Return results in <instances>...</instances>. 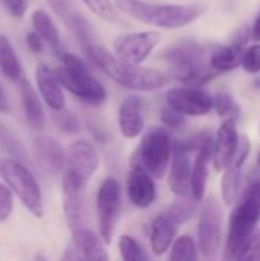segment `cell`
<instances>
[{
  "instance_id": "4fadbf2b",
  "label": "cell",
  "mask_w": 260,
  "mask_h": 261,
  "mask_svg": "<svg viewBox=\"0 0 260 261\" xmlns=\"http://www.w3.org/2000/svg\"><path fill=\"white\" fill-rule=\"evenodd\" d=\"M250 153V142L247 136H241L236 151L233 154V159L230 164L222 170V179H221V194L225 205H233L241 194V185H242V167L248 158Z\"/></svg>"
},
{
  "instance_id": "cb8c5ba5",
  "label": "cell",
  "mask_w": 260,
  "mask_h": 261,
  "mask_svg": "<svg viewBox=\"0 0 260 261\" xmlns=\"http://www.w3.org/2000/svg\"><path fill=\"white\" fill-rule=\"evenodd\" d=\"M176 228L178 225L167 214H159L153 219L150 226V249L155 255H164L170 249Z\"/></svg>"
},
{
  "instance_id": "ba28073f",
  "label": "cell",
  "mask_w": 260,
  "mask_h": 261,
  "mask_svg": "<svg viewBox=\"0 0 260 261\" xmlns=\"http://www.w3.org/2000/svg\"><path fill=\"white\" fill-rule=\"evenodd\" d=\"M100 167V154L93 144L84 139L72 142L64 154L61 184L84 190Z\"/></svg>"
},
{
  "instance_id": "ee69618b",
  "label": "cell",
  "mask_w": 260,
  "mask_h": 261,
  "mask_svg": "<svg viewBox=\"0 0 260 261\" xmlns=\"http://www.w3.org/2000/svg\"><path fill=\"white\" fill-rule=\"evenodd\" d=\"M257 165H259V168H260V151H259V154H257Z\"/></svg>"
},
{
  "instance_id": "4dcf8cb0",
  "label": "cell",
  "mask_w": 260,
  "mask_h": 261,
  "mask_svg": "<svg viewBox=\"0 0 260 261\" xmlns=\"http://www.w3.org/2000/svg\"><path fill=\"white\" fill-rule=\"evenodd\" d=\"M54 115H52V121L55 124V127L63 132V133H67V135H75L80 132L81 128V122L78 119V116L67 110L66 107L60 109V110H52Z\"/></svg>"
},
{
  "instance_id": "d4e9b609",
  "label": "cell",
  "mask_w": 260,
  "mask_h": 261,
  "mask_svg": "<svg viewBox=\"0 0 260 261\" xmlns=\"http://www.w3.org/2000/svg\"><path fill=\"white\" fill-rule=\"evenodd\" d=\"M63 188V210L67 226L70 231L83 228L84 225V206H83V191L77 187L61 184Z\"/></svg>"
},
{
  "instance_id": "7a4b0ae2",
  "label": "cell",
  "mask_w": 260,
  "mask_h": 261,
  "mask_svg": "<svg viewBox=\"0 0 260 261\" xmlns=\"http://www.w3.org/2000/svg\"><path fill=\"white\" fill-rule=\"evenodd\" d=\"M121 14L149 26L162 29H178L195 21L201 9L182 5H155L143 0H113Z\"/></svg>"
},
{
  "instance_id": "7402d4cb",
  "label": "cell",
  "mask_w": 260,
  "mask_h": 261,
  "mask_svg": "<svg viewBox=\"0 0 260 261\" xmlns=\"http://www.w3.org/2000/svg\"><path fill=\"white\" fill-rule=\"evenodd\" d=\"M143 102L138 96H127L118 110V127L124 138H138L144 130V119L141 115Z\"/></svg>"
},
{
  "instance_id": "4316f807",
  "label": "cell",
  "mask_w": 260,
  "mask_h": 261,
  "mask_svg": "<svg viewBox=\"0 0 260 261\" xmlns=\"http://www.w3.org/2000/svg\"><path fill=\"white\" fill-rule=\"evenodd\" d=\"M34 31L41 37V40L48 41L54 49H58L60 46V32L51 15L43 9H35L31 17Z\"/></svg>"
},
{
  "instance_id": "ab89813d",
  "label": "cell",
  "mask_w": 260,
  "mask_h": 261,
  "mask_svg": "<svg viewBox=\"0 0 260 261\" xmlns=\"http://www.w3.org/2000/svg\"><path fill=\"white\" fill-rule=\"evenodd\" d=\"M3 5L11 12V15H14L17 18L23 17L26 9H28L26 0H3Z\"/></svg>"
},
{
  "instance_id": "f546056e",
  "label": "cell",
  "mask_w": 260,
  "mask_h": 261,
  "mask_svg": "<svg viewBox=\"0 0 260 261\" xmlns=\"http://www.w3.org/2000/svg\"><path fill=\"white\" fill-rule=\"evenodd\" d=\"M97 17L109 23H121V12L112 0H81Z\"/></svg>"
},
{
  "instance_id": "5bb4252c",
  "label": "cell",
  "mask_w": 260,
  "mask_h": 261,
  "mask_svg": "<svg viewBox=\"0 0 260 261\" xmlns=\"http://www.w3.org/2000/svg\"><path fill=\"white\" fill-rule=\"evenodd\" d=\"M72 232L70 243L63 255L64 260H109V254L106 251V243L100 234L83 228H78Z\"/></svg>"
},
{
  "instance_id": "2e32d148",
  "label": "cell",
  "mask_w": 260,
  "mask_h": 261,
  "mask_svg": "<svg viewBox=\"0 0 260 261\" xmlns=\"http://www.w3.org/2000/svg\"><path fill=\"white\" fill-rule=\"evenodd\" d=\"M238 142H239V135H238L236 119L225 118L216 133V139L213 141V148H211V162L216 171L221 173L230 164L236 151Z\"/></svg>"
},
{
  "instance_id": "e575fe53",
  "label": "cell",
  "mask_w": 260,
  "mask_h": 261,
  "mask_svg": "<svg viewBox=\"0 0 260 261\" xmlns=\"http://www.w3.org/2000/svg\"><path fill=\"white\" fill-rule=\"evenodd\" d=\"M234 260L239 261H259L260 260V229L254 231L245 243L241 246Z\"/></svg>"
},
{
  "instance_id": "9c48e42d",
  "label": "cell",
  "mask_w": 260,
  "mask_h": 261,
  "mask_svg": "<svg viewBox=\"0 0 260 261\" xmlns=\"http://www.w3.org/2000/svg\"><path fill=\"white\" fill-rule=\"evenodd\" d=\"M222 242V208L211 196L208 197L199 213L198 223V249L204 258L211 260L216 257Z\"/></svg>"
},
{
  "instance_id": "74e56055",
  "label": "cell",
  "mask_w": 260,
  "mask_h": 261,
  "mask_svg": "<svg viewBox=\"0 0 260 261\" xmlns=\"http://www.w3.org/2000/svg\"><path fill=\"white\" fill-rule=\"evenodd\" d=\"M161 121L166 127L169 128H179L181 125H184L185 122V116L182 113H179L178 110H175L170 106H166L161 110Z\"/></svg>"
},
{
  "instance_id": "603a6c76",
  "label": "cell",
  "mask_w": 260,
  "mask_h": 261,
  "mask_svg": "<svg viewBox=\"0 0 260 261\" xmlns=\"http://www.w3.org/2000/svg\"><path fill=\"white\" fill-rule=\"evenodd\" d=\"M17 89H18V96L21 101V107H23L26 121L35 130L43 128L46 124V116H44L41 101L37 95V90L32 87V84L25 76L20 81H17Z\"/></svg>"
},
{
  "instance_id": "d6a6232c",
  "label": "cell",
  "mask_w": 260,
  "mask_h": 261,
  "mask_svg": "<svg viewBox=\"0 0 260 261\" xmlns=\"http://www.w3.org/2000/svg\"><path fill=\"white\" fill-rule=\"evenodd\" d=\"M118 249L121 257L126 261H144L147 260V254L141 248V245L130 236H121L118 242Z\"/></svg>"
},
{
  "instance_id": "1f68e13d",
  "label": "cell",
  "mask_w": 260,
  "mask_h": 261,
  "mask_svg": "<svg viewBox=\"0 0 260 261\" xmlns=\"http://www.w3.org/2000/svg\"><path fill=\"white\" fill-rule=\"evenodd\" d=\"M213 109L216 110V113L221 118H233L236 119L241 113V109L238 106V102L234 101V98L228 93V92H218L216 96L213 98Z\"/></svg>"
},
{
  "instance_id": "836d02e7",
  "label": "cell",
  "mask_w": 260,
  "mask_h": 261,
  "mask_svg": "<svg viewBox=\"0 0 260 261\" xmlns=\"http://www.w3.org/2000/svg\"><path fill=\"white\" fill-rule=\"evenodd\" d=\"M166 214L176 225H181V223H184V222H187V220H190L193 217V214H195V205L190 200H187V197H181V200L175 202L169 208V211Z\"/></svg>"
},
{
  "instance_id": "9a60e30c",
  "label": "cell",
  "mask_w": 260,
  "mask_h": 261,
  "mask_svg": "<svg viewBox=\"0 0 260 261\" xmlns=\"http://www.w3.org/2000/svg\"><path fill=\"white\" fill-rule=\"evenodd\" d=\"M32 153L37 167L46 174H60L64 167L66 150L61 144L48 136H37L32 142Z\"/></svg>"
},
{
  "instance_id": "ffe728a7",
  "label": "cell",
  "mask_w": 260,
  "mask_h": 261,
  "mask_svg": "<svg viewBox=\"0 0 260 261\" xmlns=\"http://www.w3.org/2000/svg\"><path fill=\"white\" fill-rule=\"evenodd\" d=\"M211 148H213V139L208 138L196 150L198 154L192 165V179H190V196L195 202H201L205 196L208 171L211 164Z\"/></svg>"
},
{
  "instance_id": "8d00e7d4",
  "label": "cell",
  "mask_w": 260,
  "mask_h": 261,
  "mask_svg": "<svg viewBox=\"0 0 260 261\" xmlns=\"http://www.w3.org/2000/svg\"><path fill=\"white\" fill-rule=\"evenodd\" d=\"M14 210V199H12V191L0 184V223L6 222Z\"/></svg>"
},
{
  "instance_id": "277c9868",
  "label": "cell",
  "mask_w": 260,
  "mask_h": 261,
  "mask_svg": "<svg viewBox=\"0 0 260 261\" xmlns=\"http://www.w3.org/2000/svg\"><path fill=\"white\" fill-rule=\"evenodd\" d=\"M260 220V179L253 180L234 206L224 249V260H234L241 246L256 231Z\"/></svg>"
},
{
  "instance_id": "d590c367",
  "label": "cell",
  "mask_w": 260,
  "mask_h": 261,
  "mask_svg": "<svg viewBox=\"0 0 260 261\" xmlns=\"http://www.w3.org/2000/svg\"><path fill=\"white\" fill-rule=\"evenodd\" d=\"M241 64L245 72L248 73H259L260 72V43L250 46L241 58Z\"/></svg>"
},
{
  "instance_id": "44dd1931",
  "label": "cell",
  "mask_w": 260,
  "mask_h": 261,
  "mask_svg": "<svg viewBox=\"0 0 260 261\" xmlns=\"http://www.w3.org/2000/svg\"><path fill=\"white\" fill-rule=\"evenodd\" d=\"M35 84L43 101L51 110H60L64 107L63 86L58 81L55 72L44 63H40L35 69Z\"/></svg>"
},
{
  "instance_id": "ac0fdd59",
  "label": "cell",
  "mask_w": 260,
  "mask_h": 261,
  "mask_svg": "<svg viewBox=\"0 0 260 261\" xmlns=\"http://www.w3.org/2000/svg\"><path fill=\"white\" fill-rule=\"evenodd\" d=\"M127 196L132 205L146 210L156 200V185L153 176L141 165L132 164V171L127 179Z\"/></svg>"
},
{
  "instance_id": "8992f818",
  "label": "cell",
  "mask_w": 260,
  "mask_h": 261,
  "mask_svg": "<svg viewBox=\"0 0 260 261\" xmlns=\"http://www.w3.org/2000/svg\"><path fill=\"white\" fill-rule=\"evenodd\" d=\"M172 73L190 86H201L215 76V70L202 61V49L196 43H181L164 52Z\"/></svg>"
},
{
  "instance_id": "f1b7e54d",
  "label": "cell",
  "mask_w": 260,
  "mask_h": 261,
  "mask_svg": "<svg viewBox=\"0 0 260 261\" xmlns=\"http://www.w3.org/2000/svg\"><path fill=\"white\" fill-rule=\"evenodd\" d=\"M172 261H195L198 260V246L190 236H181L178 237L172 246H170V255Z\"/></svg>"
},
{
  "instance_id": "83f0119b",
  "label": "cell",
  "mask_w": 260,
  "mask_h": 261,
  "mask_svg": "<svg viewBox=\"0 0 260 261\" xmlns=\"http://www.w3.org/2000/svg\"><path fill=\"white\" fill-rule=\"evenodd\" d=\"M242 49L236 46H221L210 55V67L215 72H228L241 66Z\"/></svg>"
},
{
  "instance_id": "e0dca14e",
  "label": "cell",
  "mask_w": 260,
  "mask_h": 261,
  "mask_svg": "<svg viewBox=\"0 0 260 261\" xmlns=\"http://www.w3.org/2000/svg\"><path fill=\"white\" fill-rule=\"evenodd\" d=\"M188 150H185L179 142H173V151L170 159V171H169V187L173 194L178 197L190 196V179H192V161L188 156Z\"/></svg>"
},
{
  "instance_id": "6da1fadb",
  "label": "cell",
  "mask_w": 260,
  "mask_h": 261,
  "mask_svg": "<svg viewBox=\"0 0 260 261\" xmlns=\"http://www.w3.org/2000/svg\"><path fill=\"white\" fill-rule=\"evenodd\" d=\"M89 60L100 67L103 73L112 78L116 84L139 92H155L169 84V75L161 70L141 67L120 60L115 54L107 50L103 44L95 41L83 47Z\"/></svg>"
},
{
  "instance_id": "30bf717a",
  "label": "cell",
  "mask_w": 260,
  "mask_h": 261,
  "mask_svg": "<svg viewBox=\"0 0 260 261\" xmlns=\"http://www.w3.org/2000/svg\"><path fill=\"white\" fill-rule=\"evenodd\" d=\"M121 208V185L116 179L107 177L97 191V216L100 236L106 245L112 243V236Z\"/></svg>"
},
{
  "instance_id": "3957f363",
  "label": "cell",
  "mask_w": 260,
  "mask_h": 261,
  "mask_svg": "<svg viewBox=\"0 0 260 261\" xmlns=\"http://www.w3.org/2000/svg\"><path fill=\"white\" fill-rule=\"evenodd\" d=\"M61 66L55 69V75L63 89L80 98L83 102L92 107L103 106L107 99L106 87L92 75L87 64L77 55L63 52L60 55Z\"/></svg>"
},
{
  "instance_id": "5b68a950",
  "label": "cell",
  "mask_w": 260,
  "mask_h": 261,
  "mask_svg": "<svg viewBox=\"0 0 260 261\" xmlns=\"http://www.w3.org/2000/svg\"><path fill=\"white\" fill-rule=\"evenodd\" d=\"M0 176L5 185L18 197L23 206H26L34 217L43 216L44 206L41 190L28 167L15 158L3 156L0 158Z\"/></svg>"
},
{
  "instance_id": "8fae6325",
  "label": "cell",
  "mask_w": 260,
  "mask_h": 261,
  "mask_svg": "<svg viewBox=\"0 0 260 261\" xmlns=\"http://www.w3.org/2000/svg\"><path fill=\"white\" fill-rule=\"evenodd\" d=\"M161 43V34L155 31L126 32L113 40V54L130 64L144 63Z\"/></svg>"
},
{
  "instance_id": "7bdbcfd3",
  "label": "cell",
  "mask_w": 260,
  "mask_h": 261,
  "mask_svg": "<svg viewBox=\"0 0 260 261\" xmlns=\"http://www.w3.org/2000/svg\"><path fill=\"white\" fill-rule=\"evenodd\" d=\"M0 112H2V113H9V112H11L9 99H8V96H6V93L3 92L2 87H0Z\"/></svg>"
},
{
  "instance_id": "f35d334b",
  "label": "cell",
  "mask_w": 260,
  "mask_h": 261,
  "mask_svg": "<svg viewBox=\"0 0 260 261\" xmlns=\"http://www.w3.org/2000/svg\"><path fill=\"white\" fill-rule=\"evenodd\" d=\"M0 144L5 147V150L8 153H11L15 159L17 158H23V153H21V145L15 141V138H12V135L5 130L2 125H0Z\"/></svg>"
},
{
  "instance_id": "484cf974",
  "label": "cell",
  "mask_w": 260,
  "mask_h": 261,
  "mask_svg": "<svg viewBox=\"0 0 260 261\" xmlns=\"http://www.w3.org/2000/svg\"><path fill=\"white\" fill-rule=\"evenodd\" d=\"M0 72L12 83H17L23 78V69L17 52L9 38L3 34H0Z\"/></svg>"
},
{
  "instance_id": "b9f144b4",
  "label": "cell",
  "mask_w": 260,
  "mask_h": 261,
  "mask_svg": "<svg viewBox=\"0 0 260 261\" xmlns=\"http://www.w3.org/2000/svg\"><path fill=\"white\" fill-rule=\"evenodd\" d=\"M250 40L253 41H260V12L257 14L253 26L250 28Z\"/></svg>"
},
{
  "instance_id": "d6986e66",
  "label": "cell",
  "mask_w": 260,
  "mask_h": 261,
  "mask_svg": "<svg viewBox=\"0 0 260 261\" xmlns=\"http://www.w3.org/2000/svg\"><path fill=\"white\" fill-rule=\"evenodd\" d=\"M46 2L52 8L55 15H58L63 20V23L78 37V40L83 44V47L87 46L89 43L95 41L89 21L74 6V3L70 0H46Z\"/></svg>"
},
{
  "instance_id": "60d3db41",
  "label": "cell",
  "mask_w": 260,
  "mask_h": 261,
  "mask_svg": "<svg viewBox=\"0 0 260 261\" xmlns=\"http://www.w3.org/2000/svg\"><path fill=\"white\" fill-rule=\"evenodd\" d=\"M26 44L28 47L34 52V54H40L43 50V41H41V37L35 32V31H31L26 34Z\"/></svg>"
},
{
  "instance_id": "7c38bea8",
  "label": "cell",
  "mask_w": 260,
  "mask_h": 261,
  "mask_svg": "<svg viewBox=\"0 0 260 261\" xmlns=\"http://www.w3.org/2000/svg\"><path fill=\"white\" fill-rule=\"evenodd\" d=\"M167 106L184 116H204L213 110V98L196 87H173L166 93Z\"/></svg>"
},
{
  "instance_id": "52a82bcc",
  "label": "cell",
  "mask_w": 260,
  "mask_h": 261,
  "mask_svg": "<svg viewBox=\"0 0 260 261\" xmlns=\"http://www.w3.org/2000/svg\"><path fill=\"white\" fill-rule=\"evenodd\" d=\"M173 151V141L170 135L158 127L149 130L133 154V162L146 168L153 177L161 179L166 176Z\"/></svg>"
}]
</instances>
